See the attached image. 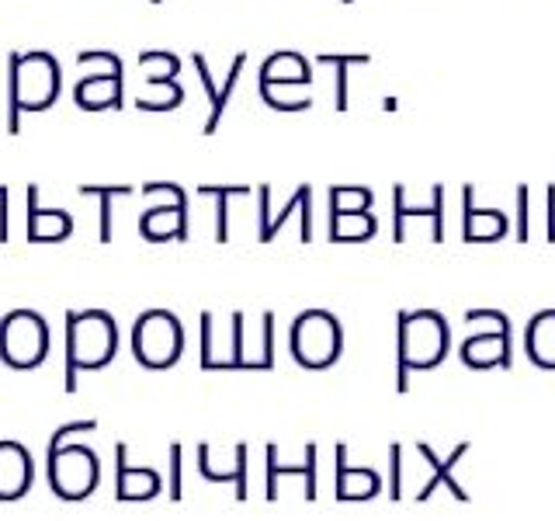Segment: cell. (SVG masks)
Wrapping results in <instances>:
<instances>
[{"label": "cell", "mask_w": 555, "mask_h": 521, "mask_svg": "<svg viewBox=\"0 0 555 521\" xmlns=\"http://www.w3.org/2000/svg\"><path fill=\"white\" fill-rule=\"evenodd\" d=\"M49 483L63 500H83L98 486V459L83 445L49 448Z\"/></svg>", "instance_id": "cell-5"}, {"label": "cell", "mask_w": 555, "mask_h": 521, "mask_svg": "<svg viewBox=\"0 0 555 521\" xmlns=\"http://www.w3.org/2000/svg\"><path fill=\"white\" fill-rule=\"evenodd\" d=\"M60 60L46 49L8 52V132H22L25 112H46L60 98Z\"/></svg>", "instance_id": "cell-1"}, {"label": "cell", "mask_w": 555, "mask_h": 521, "mask_svg": "<svg viewBox=\"0 0 555 521\" xmlns=\"http://www.w3.org/2000/svg\"><path fill=\"white\" fill-rule=\"evenodd\" d=\"M132 347L135 358L150 365V369H164V365H173L181 352V327L170 313H146V317L135 320L132 330Z\"/></svg>", "instance_id": "cell-6"}, {"label": "cell", "mask_w": 555, "mask_h": 521, "mask_svg": "<svg viewBox=\"0 0 555 521\" xmlns=\"http://www.w3.org/2000/svg\"><path fill=\"white\" fill-rule=\"evenodd\" d=\"M35 480L31 456L22 442H0V500H17Z\"/></svg>", "instance_id": "cell-8"}, {"label": "cell", "mask_w": 555, "mask_h": 521, "mask_svg": "<svg viewBox=\"0 0 555 521\" xmlns=\"http://www.w3.org/2000/svg\"><path fill=\"white\" fill-rule=\"evenodd\" d=\"M118 347L115 320L104 309L66 313V393L77 390V372L108 365Z\"/></svg>", "instance_id": "cell-2"}, {"label": "cell", "mask_w": 555, "mask_h": 521, "mask_svg": "<svg viewBox=\"0 0 555 521\" xmlns=\"http://www.w3.org/2000/svg\"><path fill=\"white\" fill-rule=\"evenodd\" d=\"M80 199H98L101 202V243L112 240V199L115 195H132L129 185H77Z\"/></svg>", "instance_id": "cell-10"}, {"label": "cell", "mask_w": 555, "mask_h": 521, "mask_svg": "<svg viewBox=\"0 0 555 521\" xmlns=\"http://www.w3.org/2000/svg\"><path fill=\"white\" fill-rule=\"evenodd\" d=\"M49 355V323L35 309H11L0 320V358L8 369H39Z\"/></svg>", "instance_id": "cell-3"}, {"label": "cell", "mask_w": 555, "mask_h": 521, "mask_svg": "<svg viewBox=\"0 0 555 521\" xmlns=\"http://www.w3.org/2000/svg\"><path fill=\"white\" fill-rule=\"evenodd\" d=\"M139 230L146 240H170V237H184V199H178L170 208H150V213L139 219Z\"/></svg>", "instance_id": "cell-9"}, {"label": "cell", "mask_w": 555, "mask_h": 521, "mask_svg": "<svg viewBox=\"0 0 555 521\" xmlns=\"http://www.w3.org/2000/svg\"><path fill=\"white\" fill-rule=\"evenodd\" d=\"M101 69V74H80L74 87V101L83 112H118L121 109V60L115 52H80L77 69Z\"/></svg>", "instance_id": "cell-4"}, {"label": "cell", "mask_w": 555, "mask_h": 521, "mask_svg": "<svg viewBox=\"0 0 555 521\" xmlns=\"http://www.w3.org/2000/svg\"><path fill=\"white\" fill-rule=\"evenodd\" d=\"M153 4H160V0H153Z\"/></svg>", "instance_id": "cell-11"}, {"label": "cell", "mask_w": 555, "mask_h": 521, "mask_svg": "<svg viewBox=\"0 0 555 521\" xmlns=\"http://www.w3.org/2000/svg\"><path fill=\"white\" fill-rule=\"evenodd\" d=\"M28 240L31 243H60L74 233V216L63 208L39 205V185H28Z\"/></svg>", "instance_id": "cell-7"}]
</instances>
